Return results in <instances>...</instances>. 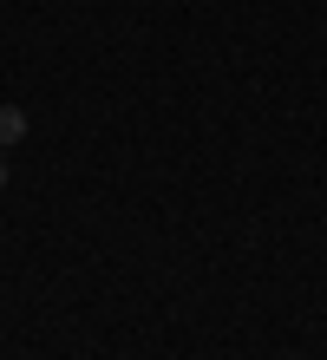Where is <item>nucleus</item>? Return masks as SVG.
<instances>
[{"label": "nucleus", "instance_id": "nucleus-1", "mask_svg": "<svg viewBox=\"0 0 327 360\" xmlns=\"http://www.w3.org/2000/svg\"><path fill=\"white\" fill-rule=\"evenodd\" d=\"M20 138H27V112H20V105H0V151L20 144Z\"/></svg>", "mask_w": 327, "mask_h": 360}, {"label": "nucleus", "instance_id": "nucleus-2", "mask_svg": "<svg viewBox=\"0 0 327 360\" xmlns=\"http://www.w3.org/2000/svg\"><path fill=\"white\" fill-rule=\"evenodd\" d=\"M0 190H7V158H0Z\"/></svg>", "mask_w": 327, "mask_h": 360}]
</instances>
